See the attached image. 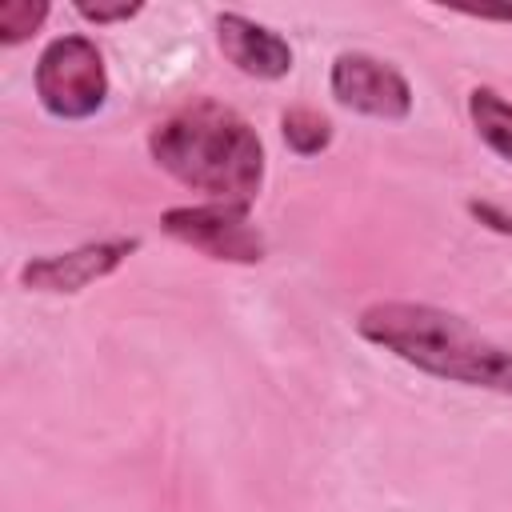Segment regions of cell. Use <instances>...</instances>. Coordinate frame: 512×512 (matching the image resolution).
I'll use <instances>...</instances> for the list:
<instances>
[{"label":"cell","mask_w":512,"mask_h":512,"mask_svg":"<svg viewBox=\"0 0 512 512\" xmlns=\"http://www.w3.org/2000/svg\"><path fill=\"white\" fill-rule=\"evenodd\" d=\"M160 228L172 240L224 264H260L268 252L260 228L248 220V208L236 204H176L160 216Z\"/></svg>","instance_id":"277c9868"},{"label":"cell","mask_w":512,"mask_h":512,"mask_svg":"<svg viewBox=\"0 0 512 512\" xmlns=\"http://www.w3.org/2000/svg\"><path fill=\"white\" fill-rule=\"evenodd\" d=\"M140 248L136 236H112V240H92L80 244L72 252H48V256H32L20 268V284L28 292H48V296H72L92 288L96 280L112 276L132 252Z\"/></svg>","instance_id":"8992f818"},{"label":"cell","mask_w":512,"mask_h":512,"mask_svg":"<svg viewBox=\"0 0 512 512\" xmlns=\"http://www.w3.org/2000/svg\"><path fill=\"white\" fill-rule=\"evenodd\" d=\"M216 44L224 60L252 80H284L292 72V48L280 32L248 20L244 12L216 16Z\"/></svg>","instance_id":"52a82bcc"},{"label":"cell","mask_w":512,"mask_h":512,"mask_svg":"<svg viewBox=\"0 0 512 512\" xmlns=\"http://www.w3.org/2000/svg\"><path fill=\"white\" fill-rule=\"evenodd\" d=\"M464 16L492 20V24H512V4H500V8H464Z\"/></svg>","instance_id":"4fadbf2b"},{"label":"cell","mask_w":512,"mask_h":512,"mask_svg":"<svg viewBox=\"0 0 512 512\" xmlns=\"http://www.w3.org/2000/svg\"><path fill=\"white\" fill-rule=\"evenodd\" d=\"M48 4L44 0H8V4H0V44H20V40H28L44 20H48Z\"/></svg>","instance_id":"30bf717a"},{"label":"cell","mask_w":512,"mask_h":512,"mask_svg":"<svg viewBox=\"0 0 512 512\" xmlns=\"http://www.w3.org/2000/svg\"><path fill=\"white\" fill-rule=\"evenodd\" d=\"M76 12L88 20V24H120V20H132V16H140L144 12V4L136 0V4H128V0H120V4H92V0H76Z\"/></svg>","instance_id":"8fae6325"},{"label":"cell","mask_w":512,"mask_h":512,"mask_svg":"<svg viewBox=\"0 0 512 512\" xmlns=\"http://www.w3.org/2000/svg\"><path fill=\"white\" fill-rule=\"evenodd\" d=\"M148 156L212 204L248 208L264 188V144L256 128L220 100H196L148 132Z\"/></svg>","instance_id":"6da1fadb"},{"label":"cell","mask_w":512,"mask_h":512,"mask_svg":"<svg viewBox=\"0 0 512 512\" xmlns=\"http://www.w3.org/2000/svg\"><path fill=\"white\" fill-rule=\"evenodd\" d=\"M468 216L480 220L484 228L500 232V236H512V212H504V208L492 204V200H468Z\"/></svg>","instance_id":"7c38bea8"},{"label":"cell","mask_w":512,"mask_h":512,"mask_svg":"<svg viewBox=\"0 0 512 512\" xmlns=\"http://www.w3.org/2000/svg\"><path fill=\"white\" fill-rule=\"evenodd\" d=\"M356 332L424 376L512 396V344L484 336L472 320L448 308L380 300L356 316Z\"/></svg>","instance_id":"7a4b0ae2"},{"label":"cell","mask_w":512,"mask_h":512,"mask_svg":"<svg viewBox=\"0 0 512 512\" xmlns=\"http://www.w3.org/2000/svg\"><path fill=\"white\" fill-rule=\"evenodd\" d=\"M328 92L340 108L372 116V120H408L412 116L408 76L372 52H340L328 68Z\"/></svg>","instance_id":"5b68a950"},{"label":"cell","mask_w":512,"mask_h":512,"mask_svg":"<svg viewBox=\"0 0 512 512\" xmlns=\"http://www.w3.org/2000/svg\"><path fill=\"white\" fill-rule=\"evenodd\" d=\"M468 120L488 152L512 164V104L496 88H472L468 92Z\"/></svg>","instance_id":"ba28073f"},{"label":"cell","mask_w":512,"mask_h":512,"mask_svg":"<svg viewBox=\"0 0 512 512\" xmlns=\"http://www.w3.org/2000/svg\"><path fill=\"white\" fill-rule=\"evenodd\" d=\"M36 100L56 120H88L108 104V68L96 40L68 32L52 36L32 68Z\"/></svg>","instance_id":"3957f363"},{"label":"cell","mask_w":512,"mask_h":512,"mask_svg":"<svg viewBox=\"0 0 512 512\" xmlns=\"http://www.w3.org/2000/svg\"><path fill=\"white\" fill-rule=\"evenodd\" d=\"M280 136L296 156H320L332 144V120L308 104H292L280 112Z\"/></svg>","instance_id":"9c48e42d"}]
</instances>
